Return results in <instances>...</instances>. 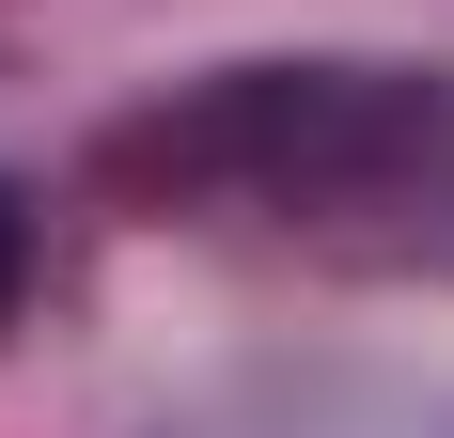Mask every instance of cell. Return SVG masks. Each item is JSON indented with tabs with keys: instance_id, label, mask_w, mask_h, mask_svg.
<instances>
[{
	"instance_id": "6da1fadb",
	"label": "cell",
	"mask_w": 454,
	"mask_h": 438,
	"mask_svg": "<svg viewBox=\"0 0 454 438\" xmlns=\"http://www.w3.org/2000/svg\"><path fill=\"white\" fill-rule=\"evenodd\" d=\"M439 126H454L439 79H392V63H251V79L126 126L110 157H126V173L141 157H157V173H251V188H376Z\"/></svg>"
},
{
	"instance_id": "7a4b0ae2",
	"label": "cell",
	"mask_w": 454,
	"mask_h": 438,
	"mask_svg": "<svg viewBox=\"0 0 454 438\" xmlns=\"http://www.w3.org/2000/svg\"><path fill=\"white\" fill-rule=\"evenodd\" d=\"M16 298H32V188L0 173V329H16Z\"/></svg>"
}]
</instances>
